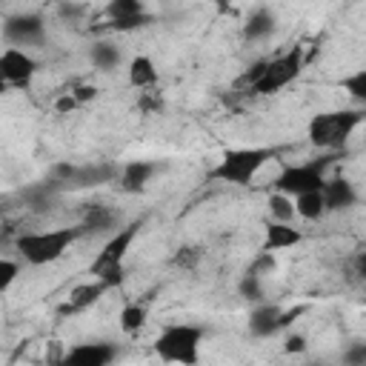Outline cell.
Masks as SVG:
<instances>
[{"instance_id": "1f68e13d", "label": "cell", "mask_w": 366, "mask_h": 366, "mask_svg": "<svg viewBox=\"0 0 366 366\" xmlns=\"http://www.w3.org/2000/svg\"><path fill=\"white\" fill-rule=\"evenodd\" d=\"M69 94L74 97V103H77V106H83V103H89V100H94V97H97V89L86 83V86H77V89H74V92H69Z\"/></svg>"}, {"instance_id": "83f0119b", "label": "cell", "mask_w": 366, "mask_h": 366, "mask_svg": "<svg viewBox=\"0 0 366 366\" xmlns=\"http://www.w3.org/2000/svg\"><path fill=\"white\" fill-rule=\"evenodd\" d=\"M343 89L349 92V97H355L357 103H366V71L357 69L355 74L343 77Z\"/></svg>"}, {"instance_id": "7402d4cb", "label": "cell", "mask_w": 366, "mask_h": 366, "mask_svg": "<svg viewBox=\"0 0 366 366\" xmlns=\"http://www.w3.org/2000/svg\"><path fill=\"white\" fill-rule=\"evenodd\" d=\"M89 63H92L97 71H114V69H120V63H123V51H120L114 43H109V40H97V43H92V49H89Z\"/></svg>"}, {"instance_id": "4316f807", "label": "cell", "mask_w": 366, "mask_h": 366, "mask_svg": "<svg viewBox=\"0 0 366 366\" xmlns=\"http://www.w3.org/2000/svg\"><path fill=\"white\" fill-rule=\"evenodd\" d=\"M17 277H20V263L0 254V295L9 292V289L17 283Z\"/></svg>"}, {"instance_id": "484cf974", "label": "cell", "mask_w": 366, "mask_h": 366, "mask_svg": "<svg viewBox=\"0 0 366 366\" xmlns=\"http://www.w3.org/2000/svg\"><path fill=\"white\" fill-rule=\"evenodd\" d=\"M237 292H240V297H246L249 303H263V297H266V283H263V277L260 274H254V272H243V277L237 280Z\"/></svg>"}, {"instance_id": "f546056e", "label": "cell", "mask_w": 366, "mask_h": 366, "mask_svg": "<svg viewBox=\"0 0 366 366\" xmlns=\"http://www.w3.org/2000/svg\"><path fill=\"white\" fill-rule=\"evenodd\" d=\"M174 266H183V269H192L197 260H200V252L197 249H192V246H180L177 252H174Z\"/></svg>"}, {"instance_id": "d6986e66", "label": "cell", "mask_w": 366, "mask_h": 366, "mask_svg": "<svg viewBox=\"0 0 366 366\" xmlns=\"http://www.w3.org/2000/svg\"><path fill=\"white\" fill-rule=\"evenodd\" d=\"M126 80H129L132 89L149 92V89L157 86L160 71H157V66H154V60H152L149 54H134V57L129 60V66H126Z\"/></svg>"}, {"instance_id": "9c48e42d", "label": "cell", "mask_w": 366, "mask_h": 366, "mask_svg": "<svg viewBox=\"0 0 366 366\" xmlns=\"http://www.w3.org/2000/svg\"><path fill=\"white\" fill-rule=\"evenodd\" d=\"M0 34H3L6 46L29 51L31 46H40L46 40V20L40 11H17L3 20Z\"/></svg>"}, {"instance_id": "2e32d148", "label": "cell", "mask_w": 366, "mask_h": 366, "mask_svg": "<svg viewBox=\"0 0 366 366\" xmlns=\"http://www.w3.org/2000/svg\"><path fill=\"white\" fill-rule=\"evenodd\" d=\"M106 292H112V289H109L106 283H100V280L92 277V280H86V283H80V286H74V289L69 292V297L57 306V315H60V317H66V315H69V317H71V315H83V312L92 309Z\"/></svg>"}, {"instance_id": "d6a6232c", "label": "cell", "mask_w": 366, "mask_h": 366, "mask_svg": "<svg viewBox=\"0 0 366 366\" xmlns=\"http://www.w3.org/2000/svg\"><path fill=\"white\" fill-rule=\"evenodd\" d=\"M54 109H57V114H69L71 109H77V103H74V97L66 92L63 97H57V103H54Z\"/></svg>"}, {"instance_id": "836d02e7", "label": "cell", "mask_w": 366, "mask_h": 366, "mask_svg": "<svg viewBox=\"0 0 366 366\" xmlns=\"http://www.w3.org/2000/svg\"><path fill=\"white\" fill-rule=\"evenodd\" d=\"M86 9L83 6H57V14L60 17H77V14H83Z\"/></svg>"}, {"instance_id": "f1b7e54d", "label": "cell", "mask_w": 366, "mask_h": 366, "mask_svg": "<svg viewBox=\"0 0 366 366\" xmlns=\"http://www.w3.org/2000/svg\"><path fill=\"white\" fill-rule=\"evenodd\" d=\"M343 366H366V343L355 340L343 349Z\"/></svg>"}, {"instance_id": "6da1fadb", "label": "cell", "mask_w": 366, "mask_h": 366, "mask_svg": "<svg viewBox=\"0 0 366 366\" xmlns=\"http://www.w3.org/2000/svg\"><path fill=\"white\" fill-rule=\"evenodd\" d=\"M143 229V220H129L120 229H114L109 234V240L100 246V252L94 254V260L89 263V274L100 283H106L109 289H117L126 283V254L132 249V243L137 240Z\"/></svg>"}, {"instance_id": "3957f363", "label": "cell", "mask_w": 366, "mask_h": 366, "mask_svg": "<svg viewBox=\"0 0 366 366\" xmlns=\"http://www.w3.org/2000/svg\"><path fill=\"white\" fill-rule=\"evenodd\" d=\"M277 157V149L272 146H240L226 149L217 163L209 169V177L229 186H252V180L260 174V169Z\"/></svg>"}, {"instance_id": "cb8c5ba5", "label": "cell", "mask_w": 366, "mask_h": 366, "mask_svg": "<svg viewBox=\"0 0 366 366\" xmlns=\"http://www.w3.org/2000/svg\"><path fill=\"white\" fill-rule=\"evenodd\" d=\"M146 320H149L146 303H126V306L120 309V315H117L120 332H126V335H137V332L146 326Z\"/></svg>"}, {"instance_id": "e0dca14e", "label": "cell", "mask_w": 366, "mask_h": 366, "mask_svg": "<svg viewBox=\"0 0 366 366\" xmlns=\"http://www.w3.org/2000/svg\"><path fill=\"white\" fill-rule=\"evenodd\" d=\"M120 212L106 206V203H92L83 209V217H80V232L83 234H100V232H114L120 229Z\"/></svg>"}, {"instance_id": "52a82bcc", "label": "cell", "mask_w": 366, "mask_h": 366, "mask_svg": "<svg viewBox=\"0 0 366 366\" xmlns=\"http://www.w3.org/2000/svg\"><path fill=\"white\" fill-rule=\"evenodd\" d=\"M337 157H340V152L320 154V157H312V160H303V163H283L280 172L272 180V192L286 194V197H297V194H306V192H320L323 183H326V172Z\"/></svg>"}, {"instance_id": "9a60e30c", "label": "cell", "mask_w": 366, "mask_h": 366, "mask_svg": "<svg viewBox=\"0 0 366 366\" xmlns=\"http://www.w3.org/2000/svg\"><path fill=\"white\" fill-rule=\"evenodd\" d=\"M157 172H160V163H154V160H129L117 172V189L126 194H140L149 189V183Z\"/></svg>"}, {"instance_id": "ba28073f", "label": "cell", "mask_w": 366, "mask_h": 366, "mask_svg": "<svg viewBox=\"0 0 366 366\" xmlns=\"http://www.w3.org/2000/svg\"><path fill=\"white\" fill-rule=\"evenodd\" d=\"M117 172H120V166L103 163V160H94V163H69V160H63V163L51 166L49 180H54L63 189H94V186L114 183Z\"/></svg>"}, {"instance_id": "ac0fdd59", "label": "cell", "mask_w": 366, "mask_h": 366, "mask_svg": "<svg viewBox=\"0 0 366 366\" xmlns=\"http://www.w3.org/2000/svg\"><path fill=\"white\" fill-rule=\"evenodd\" d=\"M303 243V232L295 229L292 223H272L266 220V234H263V252L266 254H277V252H286L292 246Z\"/></svg>"}, {"instance_id": "7a4b0ae2", "label": "cell", "mask_w": 366, "mask_h": 366, "mask_svg": "<svg viewBox=\"0 0 366 366\" xmlns=\"http://www.w3.org/2000/svg\"><path fill=\"white\" fill-rule=\"evenodd\" d=\"M303 63H306V54H303V46H292L269 60H260L254 63V69L243 77L249 83V92L266 97V94H277L283 92L286 86H292L300 71H303Z\"/></svg>"}, {"instance_id": "4dcf8cb0", "label": "cell", "mask_w": 366, "mask_h": 366, "mask_svg": "<svg viewBox=\"0 0 366 366\" xmlns=\"http://www.w3.org/2000/svg\"><path fill=\"white\" fill-rule=\"evenodd\" d=\"M306 349H309V343H306V335H300V332L297 335H289L286 343H283V352L286 355H303Z\"/></svg>"}, {"instance_id": "7c38bea8", "label": "cell", "mask_w": 366, "mask_h": 366, "mask_svg": "<svg viewBox=\"0 0 366 366\" xmlns=\"http://www.w3.org/2000/svg\"><path fill=\"white\" fill-rule=\"evenodd\" d=\"M117 357L120 346L112 340H80L60 355L57 366H114Z\"/></svg>"}, {"instance_id": "30bf717a", "label": "cell", "mask_w": 366, "mask_h": 366, "mask_svg": "<svg viewBox=\"0 0 366 366\" xmlns=\"http://www.w3.org/2000/svg\"><path fill=\"white\" fill-rule=\"evenodd\" d=\"M303 312V306H292V309H283L280 303H254V309L249 312V335L257 337V340H266V337H274L277 332H283L297 315Z\"/></svg>"}, {"instance_id": "4fadbf2b", "label": "cell", "mask_w": 366, "mask_h": 366, "mask_svg": "<svg viewBox=\"0 0 366 366\" xmlns=\"http://www.w3.org/2000/svg\"><path fill=\"white\" fill-rule=\"evenodd\" d=\"M106 17L114 31H134L152 23V14L140 0H112L106 6Z\"/></svg>"}, {"instance_id": "8992f818", "label": "cell", "mask_w": 366, "mask_h": 366, "mask_svg": "<svg viewBox=\"0 0 366 366\" xmlns=\"http://www.w3.org/2000/svg\"><path fill=\"white\" fill-rule=\"evenodd\" d=\"M80 237H83L80 226L46 229V232H23V234L14 237V252L29 266H49V263H57Z\"/></svg>"}, {"instance_id": "5b68a950", "label": "cell", "mask_w": 366, "mask_h": 366, "mask_svg": "<svg viewBox=\"0 0 366 366\" xmlns=\"http://www.w3.org/2000/svg\"><path fill=\"white\" fill-rule=\"evenodd\" d=\"M203 335L206 332L197 323H166L152 340V352L169 366H197Z\"/></svg>"}, {"instance_id": "603a6c76", "label": "cell", "mask_w": 366, "mask_h": 366, "mask_svg": "<svg viewBox=\"0 0 366 366\" xmlns=\"http://www.w3.org/2000/svg\"><path fill=\"white\" fill-rule=\"evenodd\" d=\"M292 206H295V214L303 217V220H309V223H315V220H320V217L326 214V209H323V194H320V192L297 194V197H292Z\"/></svg>"}, {"instance_id": "277c9868", "label": "cell", "mask_w": 366, "mask_h": 366, "mask_svg": "<svg viewBox=\"0 0 366 366\" xmlns=\"http://www.w3.org/2000/svg\"><path fill=\"white\" fill-rule=\"evenodd\" d=\"M363 109H332V112H317L312 114L309 126H306V137L315 149H320L323 154L340 152L349 137L355 134V129L363 123Z\"/></svg>"}, {"instance_id": "8fae6325", "label": "cell", "mask_w": 366, "mask_h": 366, "mask_svg": "<svg viewBox=\"0 0 366 366\" xmlns=\"http://www.w3.org/2000/svg\"><path fill=\"white\" fill-rule=\"evenodd\" d=\"M37 69H40V63L29 51L6 46L0 51V92H6V89H17V92L29 89L34 74H37Z\"/></svg>"}, {"instance_id": "ffe728a7", "label": "cell", "mask_w": 366, "mask_h": 366, "mask_svg": "<svg viewBox=\"0 0 366 366\" xmlns=\"http://www.w3.org/2000/svg\"><path fill=\"white\" fill-rule=\"evenodd\" d=\"M274 26H277V17L266 9V6H260V9H254L246 20H243V40L246 43H260V40H269L272 34H274Z\"/></svg>"}, {"instance_id": "44dd1931", "label": "cell", "mask_w": 366, "mask_h": 366, "mask_svg": "<svg viewBox=\"0 0 366 366\" xmlns=\"http://www.w3.org/2000/svg\"><path fill=\"white\" fill-rule=\"evenodd\" d=\"M60 192H63V186H57L54 180H43V183H34V186H26V189L20 192V197H23V203H26L29 209L46 212V209L60 197Z\"/></svg>"}, {"instance_id": "d4e9b609", "label": "cell", "mask_w": 366, "mask_h": 366, "mask_svg": "<svg viewBox=\"0 0 366 366\" xmlns=\"http://www.w3.org/2000/svg\"><path fill=\"white\" fill-rule=\"evenodd\" d=\"M266 209H269V220H272V223H292V217H295L292 197L277 194V192H272V194L266 197Z\"/></svg>"}, {"instance_id": "5bb4252c", "label": "cell", "mask_w": 366, "mask_h": 366, "mask_svg": "<svg viewBox=\"0 0 366 366\" xmlns=\"http://www.w3.org/2000/svg\"><path fill=\"white\" fill-rule=\"evenodd\" d=\"M320 194H323V209H326V214L349 212V209H355V206L360 203L357 186H355L349 177H340V174H337V177H326Z\"/></svg>"}]
</instances>
